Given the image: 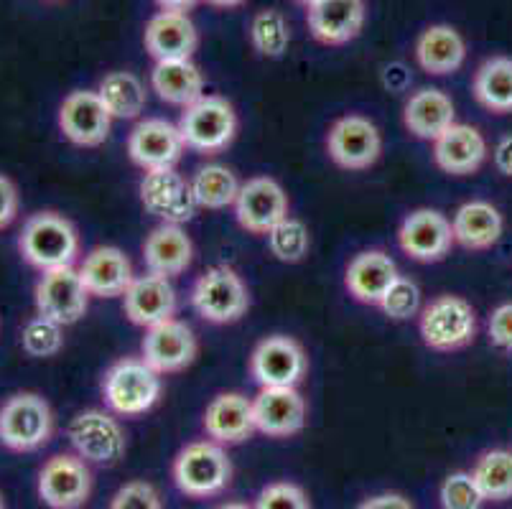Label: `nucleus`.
<instances>
[{"label": "nucleus", "instance_id": "obj_1", "mask_svg": "<svg viewBox=\"0 0 512 509\" xmlns=\"http://www.w3.org/2000/svg\"><path fill=\"white\" fill-rule=\"evenodd\" d=\"M18 252L34 270L44 273L51 268L74 265L82 252L79 232L64 214L36 212L31 214L18 235Z\"/></svg>", "mask_w": 512, "mask_h": 509}, {"label": "nucleus", "instance_id": "obj_2", "mask_svg": "<svg viewBox=\"0 0 512 509\" xmlns=\"http://www.w3.org/2000/svg\"><path fill=\"white\" fill-rule=\"evenodd\" d=\"M164 392V380L143 357H123L102 377V398L107 408L123 418H136L156 408Z\"/></svg>", "mask_w": 512, "mask_h": 509}, {"label": "nucleus", "instance_id": "obj_3", "mask_svg": "<svg viewBox=\"0 0 512 509\" xmlns=\"http://www.w3.org/2000/svg\"><path fill=\"white\" fill-rule=\"evenodd\" d=\"M54 436V410L39 392H16L0 405V443L13 454H34Z\"/></svg>", "mask_w": 512, "mask_h": 509}, {"label": "nucleus", "instance_id": "obj_4", "mask_svg": "<svg viewBox=\"0 0 512 509\" xmlns=\"http://www.w3.org/2000/svg\"><path fill=\"white\" fill-rule=\"evenodd\" d=\"M171 474L181 494L192 499H209L230 487L232 461L220 443L194 441L181 448Z\"/></svg>", "mask_w": 512, "mask_h": 509}, {"label": "nucleus", "instance_id": "obj_5", "mask_svg": "<svg viewBox=\"0 0 512 509\" xmlns=\"http://www.w3.org/2000/svg\"><path fill=\"white\" fill-rule=\"evenodd\" d=\"M179 130L186 148L204 153V156H214L232 146L237 135V112L225 97L204 95L194 105L184 107Z\"/></svg>", "mask_w": 512, "mask_h": 509}, {"label": "nucleus", "instance_id": "obj_6", "mask_svg": "<svg viewBox=\"0 0 512 509\" xmlns=\"http://www.w3.org/2000/svg\"><path fill=\"white\" fill-rule=\"evenodd\" d=\"M192 306L209 324H235L250 311V291L235 268L214 265L194 283Z\"/></svg>", "mask_w": 512, "mask_h": 509}, {"label": "nucleus", "instance_id": "obj_7", "mask_svg": "<svg viewBox=\"0 0 512 509\" xmlns=\"http://www.w3.org/2000/svg\"><path fill=\"white\" fill-rule=\"evenodd\" d=\"M418 331L428 349L434 352H459L477 336V314L472 303L462 296H439L421 308Z\"/></svg>", "mask_w": 512, "mask_h": 509}, {"label": "nucleus", "instance_id": "obj_8", "mask_svg": "<svg viewBox=\"0 0 512 509\" xmlns=\"http://www.w3.org/2000/svg\"><path fill=\"white\" fill-rule=\"evenodd\" d=\"M67 438L79 459L97 466L120 464L125 448H128V438H125L120 420L97 408L74 415L67 426Z\"/></svg>", "mask_w": 512, "mask_h": 509}, {"label": "nucleus", "instance_id": "obj_9", "mask_svg": "<svg viewBox=\"0 0 512 509\" xmlns=\"http://www.w3.org/2000/svg\"><path fill=\"white\" fill-rule=\"evenodd\" d=\"M90 298V291L85 288L82 275L74 265L44 270L34 286L36 314L62 326H72L85 319Z\"/></svg>", "mask_w": 512, "mask_h": 509}, {"label": "nucleus", "instance_id": "obj_10", "mask_svg": "<svg viewBox=\"0 0 512 509\" xmlns=\"http://www.w3.org/2000/svg\"><path fill=\"white\" fill-rule=\"evenodd\" d=\"M92 482L95 479L85 459L77 454H57L41 466L36 492L51 509H79L90 502Z\"/></svg>", "mask_w": 512, "mask_h": 509}, {"label": "nucleus", "instance_id": "obj_11", "mask_svg": "<svg viewBox=\"0 0 512 509\" xmlns=\"http://www.w3.org/2000/svg\"><path fill=\"white\" fill-rule=\"evenodd\" d=\"M306 372L309 357L293 336H265L250 354V375L260 387H296Z\"/></svg>", "mask_w": 512, "mask_h": 509}, {"label": "nucleus", "instance_id": "obj_12", "mask_svg": "<svg viewBox=\"0 0 512 509\" xmlns=\"http://www.w3.org/2000/svg\"><path fill=\"white\" fill-rule=\"evenodd\" d=\"M327 151L344 171H365L383 153V135L365 115H344L329 128Z\"/></svg>", "mask_w": 512, "mask_h": 509}, {"label": "nucleus", "instance_id": "obj_13", "mask_svg": "<svg viewBox=\"0 0 512 509\" xmlns=\"http://www.w3.org/2000/svg\"><path fill=\"white\" fill-rule=\"evenodd\" d=\"M141 204L148 214L164 224H184L197 214L192 181H186L176 168L146 171L141 179Z\"/></svg>", "mask_w": 512, "mask_h": 509}, {"label": "nucleus", "instance_id": "obj_14", "mask_svg": "<svg viewBox=\"0 0 512 509\" xmlns=\"http://www.w3.org/2000/svg\"><path fill=\"white\" fill-rule=\"evenodd\" d=\"M398 245L416 263H439L454 245L451 219L439 209H413L400 224Z\"/></svg>", "mask_w": 512, "mask_h": 509}, {"label": "nucleus", "instance_id": "obj_15", "mask_svg": "<svg viewBox=\"0 0 512 509\" xmlns=\"http://www.w3.org/2000/svg\"><path fill=\"white\" fill-rule=\"evenodd\" d=\"M113 128V115L97 90H74L59 105V130L79 148L102 146Z\"/></svg>", "mask_w": 512, "mask_h": 509}, {"label": "nucleus", "instance_id": "obj_16", "mask_svg": "<svg viewBox=\"0 0 512 509\" xmlns=\"http://www.w3.org/2000/svg\"><path fill=\"white\" fill-rule=\"evenodd\" d=\"M235 217L250 235H268L278 222L288 217V196L271 176H255L240 186Z\"/></svg>", "mask_w": 512, "mask_h": 509}, {"label": "nucleus", "instance_id": "obj_17", "mask_svg": "<svg viewBox=\"0 0 512 509\" xmlns=\"http://www.w3.org/2000/svg\"><path fill=\"white\" fill-rule=\"evenodd\" d=\"M197 352L199 344L192 326H186L179 319L161 321V324L146 329L141 344L143 362L151 364L161 377L186 370L197 359Z\"/></svg>", "mask_w": 512, "mask_h": 509}, {"label": "nucleus", "instance_id": "obj_18", "mask_svg": "<svg viewBox=\"0 0 512 509\" xmlns=\"http://www.w3.org/2000/svg\"><path fill=\"white\" fill-rule=\"evenodd\" d=\"M184 138L179 125L164 118H146L130 130L128 135V156L143 171L156 168H176L184 156Z\"/></svg>", "mask_w": 512, "mask_h": 509}, {"label": "nucleus", "instance_id": "obj_19", "mask_svg": "<svg viewBox=\"0 0 512 509\" xmlns=\"http://www.w3.org/2000/svg\"><path fill=\"white\" fill-rule=\"evenodd\" d=\"M253 413L255 428L268 438H291L306 428V400L296 387H260Z\"/></svg>", "mask_w": 512, "mask_h": 509}, {"label": "nucleus", "instance_id": "obj_20", "mask_svg": "<svg viewBox=\"0 0 512 509\" xmlns=\"http://www.w3.org/2000/svg\"><path fill=\"white\" fill-rule=\"evenodd\" d=\"M367 21L365 0H316L306 8V23L319 44L344 46L362 34Z\"/></svg>", "mask_w": 512, "mask_h": 509}, {"label": "nucleus", "instance_id": "obj_21", "mask_svg": "<svg viewBox=\"0 0 512 509\" xmlns=\"http://www.w3.org/2000/svg\"><path fill=\"white\" fill-rule=\"evenodd\" d=\"M202 426L209 441L220 446H237V443L250 441L253 433H258L253 400L242 392H220L204 410Z\"/></svg>", "mask_w": 512, "mask_h": 509}, {"label": "nucleus", "instance_id": "obj_22", "mask_svg": "<svg viewBox=\"0 0 512 509\" xmlns=\"http://www.w3.org/2000/svg\"><path fill=\"white\" fill-rule=\"evenodd\" d=\"M123 311L133 324L143 329L174 319L176 291L171 286V278L156 273L136 275L123 296Z\"/></svg>", "mask_w": 512, "mask_h": 509}, {"label": "nucleus", "instance_id": "obj_23", "mask_svg": "<svg viewBox=\"0 0 512 509\" xmlns=\"http://www.w3.org/2000/svg\"><path fill=\"white\" fill-rule=\"evenodd\" d=\"M79 275L82 283L95 298H118L125 296L130 283L136 280L133 273V263L120 247L100 245L92 247L85 255V260L79 263Z\"/></svg>", "mask_w": 512, "mask_h": 509}, {"label": "nucleus", "instance_id": "obj_24", "mask_svg": "<svg viewBox=\"0 0 512 509\" xmlns=\"http://www.w3.org/2000/svg\"><path fill=\"white\" fill-rule=\"evenodd\" d=\"M143 44L156 62L192 59L199 46V31L189 13L158 11L143 31Z\"/></svg>", "mask_w": 512, "mask_h": 509}, {"label": "nucleus", "instance_id": "obj_25", "mask_svg": "<svg viewBox=\"0 0 512 509\" xmlns=\"http://www.w3.org/2000/svg\"><path fill=\"white\" fill-rule=\"evenodd\" d=\"M434 161L449 176H472L487 161V140L474 125L454 123L434 140Z\"/></svg>", "mask_w": 512, "mask_h": 509}, {"label": "nucleus", "instance_id": "obj_26", "mask_svg": "<svg viewBox=\"0 0 512 509\" xmlns=\"http://www.w3.org/2000/svg\"><path fill=\"white\" fill-rule=\"evenodd\" d=\"M398 275V265L388 252L365 250L349 260L344 286L355 301L367 303V306H380V301Z\"/></svg>", "mask_w": 512, "mask_h": 509}, {"label": "nucleus", "instance_id": "obj_27", "mask_svg": "<svg viewBox=\"0 0 512 509\" xmlns=\"http://www.w3.org/2000/svg\"><path fill=\"white\" fill-rule=\"evenodd\" d=\"M416 62L423 72L434 77L459 72L467 62V41L449 23L423 28L416 39Z\"/></svg>", "mask_w": 512, "mask_h": 509}, {"label": "nucleus", "instance_id": "obj_28", "mask_svg": "<svg viewBox=\"0 0 512 509\" xmlns=\"http://www.w3.org/2000/svg\"><path fill=\"white\" fill-rule=\"evenodd\" d=\"M192 260L194 242L181 224L161 222L143 242V263H146L148 273L176 278V275L186 273Z\"/></svg>", "mask_w": 512, "mask_h": 509}, {"label": "nucleus", "instance_id": "obj_29", "mask_svg": "<svg viewBox=\"0 0 512 509\" xmlns=\"http://www.w3.org/2000/svg\"><path fill=\"white\" fill-rule=\"evenodd\" d=\"M456 123V107L444 90L423 87L413 92L403 107V125L411 135L434 143L441 133Z\"/></svg>", "mask_w": 512, "mask_h": 509}, {"label": "nucleus", "instance_id": "obj_30", "mask_svg": "<svg viewBox=\"0 0 512 509\" xmlns=\"http://www.w3.org/2000/svg\"><path fill=\"white\" fill-rule=\"evenodd\" d=\"M451 230H454V242H459L464 250L482 252L497 245L502 230H505V219L495 204L474 199V202H467L456 209L454 219H451Z\"/></svg>", "mask_w": 512, "mask_h": 509}, {"label": "nucleus", "instance_id": "obj_31", "mask_svg": "<svg viewBox=\"0 0 512 509\" xmlns=\"http://www.w3.org/2000/svg\"><path fill=\"white\" fill-rule=\"evenodd\" d=\"M151 87L169 105L189 107L204 97V74L192 59L156 62L151 72Z\"/></svg>", "mask_w": 512, "mask_h": 509}, {"label": "nucleus", "instance_id": "obj_32", "mask_svg": "<svg viewBox=\"0 0 512 509\" xmlns=\"http://www.w3.org/2000/svg\"><path fill=\"white\" fill-rule=\"evenodd\" d=\"M97 95L105 102L113 120H136L146 110L148 92L143 79L136 72H110L97 84Z\"/></svg>", "mask_w": 512, "mask_h": 509}, {"label": "nucleus", "instance_id": "obj_33", "mask_svg": "<svg viewBox=\"0 0 512 509\" xmlns=\"http://www.w3.org/2000/svg\"><path fill=\"white\" fill-rule=\"evenodd\" d=\"M474 97L495 115L512 112V56H492L479 64L472 82Z\"/></svg>", "mask_w": 512, "mask_h": 509}, {"label": "nucleus", "instance_id": "obj_34", "mask_svg": "<svg viewBox=\"0 0 512 509\" xmlns=\"http://www.w3.org/2000/svg\"><path fill=\"white\" fill-rule=\"evenodd\" d=\"M240 181L235 171L222 163H207L192 176V191L199 209H227L235 207L237 194H240Z\"/></svg>", "mask_w": 512, "mask_h": 509}, {"label": "nucleus", "instance_id": "obj_35", "mask_svg": "<svg viewBox=\"0 0 512 509\" xmlns=\"http://www.w3.org/2000/svg\"><path fill=\"white\" fill-rule=\"evenodd\" d=\"M474 482L487 502H507L512 499V451L492 448L474 464Z\"/></svg>", "mask_w": 512, "mask_h": 509}, {"label": "nucleus", "instance_id": "obj_36", "mask_svg": "<svg viewBox=\"0 0 512 509\" xmlns=\"http://www.w3.org/2000/svg\"><path fill=\"white\" fill-rule=\"evenodd\" d=\"M250 44L265 59H281L291 46V28L276 8H263L250 21Z\"/></svg>", "mask_w": 512, "mask_h": 509}, {"label": "nucleus", "instance_id": "obj_37", "mask_svg": "<svg viewBox=\"0 0 512 509\" xmlns=\"http://www.w3.org/2000/svg\"><path fill=\"white\" fill-rule=\"evenodd\" d=\"M21 349L31 359H51L64 349V326L34 314L21 329Z\"/></svg>", "mask_w": 512, "mask_h": 509}, {"label": "nucleus", "instance_id": "obj_38", "mask_svg": "<svg viewBox=\"0 0 512 509\" xmlns=\"http://www.w3.org/2000/svg\"><path fill=\"white\" fill-rule=\"evenodd\" d=\"M268 247H271L273 258L281 263H301L309 255L311 235L301 219H293L288 214L283 222H278L271 232H268Z\"/></svg>", "mask_w": 512, "mask_h": 509}, {"label": "nucleus", "instance_id": "obj_39", "mask_svg": "<svg viewBox=\"0 0 512 509\" xmlns=\"http://www.w3.org/2000/svg\"><path fill=\"white\" fill-rule=\"evenodd\" d=\"M377 308L393 321L413 319V316L421 314V288H418L411 278L398 275Z\"/></svg>", "mask_w": 512, "mask_h": 509}, {"label": "nucleus", "instance_id": "obj_40", "mask_svg": "<svg viewBox=\"0 0 512 509\" xmlns=\"http://www.w3.org/2000/svg\"><path fill=\"white\" fill-rule=\"evenodd\" d=\"M439 499L444 509H482V504L487 502L484 494L479 492L474 476L467 471H456V474L446 476Z\"/></svg>", "mask_w": 512, "mask_h": 509}, {"label": "nucleus", "instance_id": "obj_41", "mask_svg": "<svg viewBox=\"0 0 512 509\" xmlns=\"http://www.w3.org/2000/svg\"><path fill=\"white\" fill-rule=\"evenodd\" d=\"M110 509H164V499L153 484L136 479L115 492L110 499Z\"/></svg>", "mask_w": 512, "mask_h": 509}, {"label": "nucleus", "instance_id": "obj_42", "mask_svg": "<svg viewBox=\"0 0 512 509\" xmlns=\"http://www.w3.org/2000/svg\"><path fill=\"white\" fill-rule=\"evenodd\" d=\"M255 509H311L306 492L291 482H276L260 492Z\"/></svg>", "mask_w": 512, "mask_h": 509}, {"label": "nucleus", "instance_id": "obj_43", "mask_svg": "<svg viewBox=\"0 0 512 509\" xmlns=\"http://www.w3.org/2000/svg\"><path fill=\"white\" fill-rule=\"evenodd\" d=\"M487 331H490V342L495 344L497 349L512 352V301L500 303V306L492 311Z\"/></svg>", "mask_w": 512, "mask_h": 509}, {"label": "nucleus", "instance_id": "obj_44", "mask_svg": "<svg viewBox=\"0 0 512 509\" xmlns=\"http://www.w3.org/2000/svg\"><path fill=\"white\" fill-rule=\"evenodd\" d=\"M21 212V196H18V186L8 179L6 174H0V232L8 230L18 219Z\"/></svg>", "mask_w": 512, "mask_h": 509}, {"label": "nucleus", "instance_id": "obj_45", "mask_svg": "<svg viewBox=\"0 0 512 509\" xmlns=\"http://www.w3.org/2000/svg\"><path fill=\"white\" fill-rule=\"evenodd\" d=\"M357 509H413V504L400 494H375L365 499Z\"/></svg>", "mask_w": 512, "mask_h": 509}, {"label": "nucleus", "instance_id": "obj_46", "mask_svg": "<svg viewBox=\"0 0 512 509\" xmlns=\"http://www.w3.org/2000/svg\"><path fill=\"white\" fill-rule=\"evenodd\" d=\"M492 161H495V168L502 176H510L512 179V135H505L495 146V153H492Z\"/></svg>", "mask_w": 512, "mask_h": 509}, {"label": "nucleus", "instance_id": "obj_47", "mask_svg": "<svg viewBox=\"0 0 512 509\" xmlns=\"http://www.w3.org/2000/svg\"><path fill=\"white\" fill-rule=\"evenodd\" d=\"M202 0H156V6L161 11H174V13H189L199 6Z\"/></svg>", "mask_w": 512, "mask_h": 509}, {"label": "nucleus", "instance_id": "obj_48", "mask_svg": "<svg viewBox=\"0 0 512 509\" xmlns=\"http://www.w3.org/2000/svg\"><path fill=\"white\" fill-rule=\"evenodd\" d=\"M202 3H207V6L212 8H222V11H230V8L245 6L248 0H202Z\"/></svg>", "mask_w": 512, "mask_h": 509}, {"label": "nucleus", "instance_id": "obj_49", "mask_svg": "<svg viewBox=\"0 0 512 509\" xmlns=\"http://www.w3.org/2000/svg\"><path fill=\"white\" fill-rule=\"evenodd\" d=\"M217 509H255V507H248V504H242V502H227V504H220Z\"/></svg>", "mask_w": 512, "mask_h": 509}, {"label": "nucleus", "instance_id": "obj_50", "mask_svg": "<svg viewBox=\"0 0 512 509\" xmlns=\"http://www.w3.org/2000/svg\"><path fill=\"white\" fill-rule=\"evenodd\" d=\"M293 3H299V6H306V8H309V6H314L316 0H293Z\"/></svg>", "mask_w": 512, "mask_h": 509}, {"label": "nucleus", "instance_id": "obj_51", "mask_svg": "<svg viewBox=\"0 0 512 509\" xmlns=\"http://www.w3.org/2000/svg\"><path fill=\"white\" fill-rule=\"evenodd\" d=\"M0 509H6V499H3V492H0Z\"/></svg>", "mask_w": 512, "mask_h": 509}, {"label": "nucleus", "instance_id": "obj_52", "mask_svg": "<svg viewBox=\"0 0 512 509\" xmlns=\"http://www.w3.org/2000/svg\"><path fill=\"white\" fill-rule=\"evenodd\" d=\"M49 3H64V0H49Z\"/></svg>", "mask_w": 512, "mask_h": 509}]
</instances>
